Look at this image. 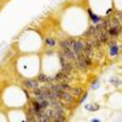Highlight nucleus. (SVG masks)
<instances>
[{
    "label": "nucleus",
    "mask_w": 122,
    "mask_h": 122,
    "mask_svg": "<svg viewBox=\"0 0 122 122\" xmlns=\"http://www.w3.org/2000/svg\"><path fill=\"white\" fill-rule=\"evenodd\" d=\"M70 79H71V75L70 73H66L64 72V71H60L59 73H56L54 77H51V82L53 81H55V82H70Z\"/></svg>",
    "instance_id": "obj_4"
},
{
    "label": "nucleus",
    "mask_w": 122,
    "mask_h": 122,
    "mask_svg": "<svg viewBox=\"0 0 122 122\" xmlns=\"http://www.w3.org/2000/svg\"><path fill=\"white\" fill-rule=\"evenodd\" d=\"M109 54H110V56L111 57H116V56H118V54H120V45L115 42V38H114V40H109Z\"/></svg>",
    "instance_id": "obj_3"
},
{
    "label": "nucleus",
    "mask_w": 122,
    "mask_h": 122,
    "mask_svg": "<svg viewBox=\"0 0 122 122\" xmlns=\"http://www.w3.org/2000/svg\"><path fill=\"white\" fill-rule=\"evenodd\" d=\"M111 83H112V84H116V87H121V81H120V79L111 78Z\"/></svg>",
    "instance_id": "obj_16"
},
{
    "label": "nucleus",
    "mask_w": 122,
    "mask_h": 122,
    "mask_svg": "<svg viewBox=\"0 0 122 122\" xmlns=\"http://www.w3.org/2000/svg\"><path fill=\"white\" fill-rule=\"evenodd\" d=\"M59 46L61 50H70L71 49V39H61L59 42Z\"/></svg>",
    "instance_id": "obj_8"
},
{
    "label": "nucleus",
    "mask_w": 122,
    "mask_h": 122,
    "mask_svg": "<svg viewBox=\"0 0 122 122\" xmlns=\"http://www.w3.org/2000/svg\"><path fill=\"white\" fill-rule=\"evenodd\" d=\"M86 109H87V110H89V111H98V110H99V105L89 104V105H86Z\"/></svg>",
    "instance_id": "obj_13"
},
{
    "label": "nucleus",
    "mask_w": 122,
    "mask_h": 122,
    "mask_svg": "<svg viewBox=\"0 0 122 122\" xmlns=\"http://www.w3.org/2000/svg\"><path fill=\"white\" fill-rule=\"evenodd\" d=\"M27 121H30V122H32V121H36V117L30 115L28 111H27Z\"/></svg>",
    "instance_id": "obj_17"
},
{
    "label": "nucleus",
    "mask_w": 122,
    "mask_h": 122,
    "mask_svg": "<svg viewBox=\"0 0 122 122\" xmlns=\"http://www.w3.org/2000/svg\"><path fill=\"white\" fill-rule=\"evenodd\" d=\"M86 42H83L82 39H78V38H72L71 39V51H72L76 56L78 54H81L83 51V48H84Z\"/></svg>",
    "instance_id": "obj_2"
},
{
    "label": "nucleus",
    "mask_w": 122,
    "mask_h": 122,
    "mask_svg": "<svg viewBox=\"0 0 122 122\" xmlns=\"http://www.w3.org/2000/svg\"><path fill=\"white\" fill-rule=\"evenodd\" d=\"M98 87H99V78H95L93 82H92V88L95 89V88H98Z\"/></svg>",
    "instance_id": "obj_15"
},
{
    "label": "nucleus",
    "mask_w": 122,
    "mask_h": 122,
    "mask_svg": "<svg viewBox=\"0 0 122 122\" xmlns=\"http://www.w3.org/2000/svg\"><path fill=\"white\" fill-rule=\"evenodd\" d=\"M120 32H121V26H118V27H110L107 29V33H109L110 38H118L120 37Z\"/></svg>",
    "instance_id": "obj_7"
},
{
    "label": "nucleus",
    "mask_w": 122,
    "mask_h": 122,
    "mask_svg": "<svg viewBox=\"0 0 122 122\" xmlns=\"http://www.w3.org/2000/svg\"><path fill=\"white\" fill-rule=\"evenodd\" d=\"M23 87L28 88V89H34L37 87H39V82L37 78H28L23 81Z\"/></svg>",
    "instance_id": "obj_6"
},
{
    "label": "nucleus",
    "mask_w": 122,
    "mask_h": 122,
    "mask_svg": "<svg viewBox=\"0 0 122 122\" xmlns=\"http://www.w3.org/2000/svg\"><path fill=\"white\" fill-rule=\"evenodd\" d=\"M70 93L72 94L75 98H78V97H81V95H82L83 90L81 89V88H78V87H76V88H72V87H71V89H70Z\"/></svg>",
    "instance_id": "obj_10"
},
{
    "label": "nucleus",
    "mask_w": 122,
    "mask_h": 122,
    "mask_svg": "<svg viewBox=\"0 0 122 122\" xmlns=\"http://www.w3.org/2000/svg\"><path fill=\"white\" fill-rule=\"evenodd\" d=\"M92 64H93V60H90V59H87L82 53L78 54L76 56V60H75V67L81 70V71H87Z\"/></svg>",
    "instance_id": "obj_1"
},
{
    "label": "nucleus",
    "mask_w": 122,
    "mask_h": 122,
    "mask_svg": "<svg viewBox=\"0 0 122 122\" xmlns=\"http://www.w3.org/2000/svg\"><path fill=\"white\" fill-rule=\"evenodd\" d=\"M44 43L48 48H55L56 45V40L53 38V37H45L44 38Z\"/></svg>",
    "instance_id": "obj_9"
},
{
    "label": "nucleus",
    "mask_w": 122,
    "mask_h": 122,
    "mask_svg": "<svg viewBox=\"0 0 122 122\" xmlns=\"http://www.w3.org/2000/svg\"><path fill=\"white\" fill-rule=\"evenodd\" d=\"M59 99L62 100L64 103L66 104H73L75 103V97L70 93V92H60V95H59Z\"/></svg>",
    "instance_id": "obj_5"
},
{
    "label": "nucleus",
    "mask_w": 122,
    "mask_h": 122,
    "mask_svg": "<svg viewBox=\"0 0 122 122\" xmlns=\"http://www.w3.org/2000/svg\"><path fill=\"white\" fill-rule=\"evenodd\" d=\"M88 14H89V16H90V20H92L94 23H99V22L101 21V17H99L98 15H94L93 12H92L90 9H88Z\"/></svg>",
    "instance_id": "obj_12"
},
{
    "label": "nucleus",
    "mask_w": 122,
    "mask_h": 122,
    "mask_svg": "<svg viewBox=\"0 0 122 122\" xmlns=\"http://www.w3.org/2000/svg\"><path fill=\"white\" fill-rule=\"evenodd\" d=\"M37 79H38V82H42V83L51 82V77H48V76H45L44 73H40V75L37 77Z\"/></svg>",
    "instance_id": "obj_11"
},
{
    "label": "nucleus",
    "mask_w": 122,
    "mask_h": 122,
    "mask_svg": "<svg viewBox=\"0 0 122 122\" xmlns=\"http://www.w3.org/2000/svg\"><path fill=\"white\" fill-rule=\"evenodd\" d=\"M87 98H88V93H87V92H86V93H82V97H81V99L78 100V104H79V105H81V104H83Z\"/></svg>",
    "instance_id": "obj_14"
}]
</instances>
